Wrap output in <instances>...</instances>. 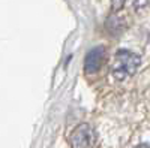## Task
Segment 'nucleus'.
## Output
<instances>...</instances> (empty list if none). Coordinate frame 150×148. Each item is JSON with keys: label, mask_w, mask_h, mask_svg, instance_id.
<instances>
[{"label": "nucleus", "mask_w": 150, "mask_h": 148, "mask_svg": "<svg viewBox=\"0 0 150 148\" xmlns=\"http://www.w3.org/2000/svg\"><path fill=\"white\" fill-rule=\"evenodd\" d=\"M141 58L138 54H135L128 49H120L114 57V63H112V75L116 79L122 81L128 78L137 72L140 67Z\"/></svg>", "instance_id": "1"}, {"label": "nucleus", "mask_w": 150, "mask_h": 148, "mask_svg": "<svg viewBox=\"0 0 150 148\" xmlns=\"http://www.w3.org/2000/svg\"><path fill=\"white\" fill-rule=\"evenodd\" d=\"M69 142L72 148H90L95 142V132L89 124H80L72 130Z\"/></svg>", "instance_id": "2"}, {"label": "nucleus", "mask_w": 150, "mask_h": 148, "mask_svg": "<svg viewBox=\"0 0 150 148\" xmlns=\"http://www.w3.org/2000/svg\"><path fill=\"white\" fill-rule=\"evenodd\" d=\"M104 55L105 51L102 46H96L93 48L92 51L87 54L86 61H84V70L86 73H96L102 66V61H104Z\"/></svg>", "instance_id": "3"}, {"label": "nucleus", "mask_w": 150, "mask_h": 148, "mask_svg": "<svg viewBox=\"0 0 150 148\" xmlns=\"http://www.w3.org/2000/svg\"><path fill=\"white\" fill-rule=\"evenodd\" d=\"M123 2H125V0H112V5H114V9H119V8H122Z\"/></svg>", "instance_id": "4"}, {"label": "nucleus", "mask_w": 150, "mask_h": 148, "mask_svg": "<svg viewBox=\"0 0 150 148\" xmlns=\"http://www.w3.org/2000/svg\"><path fill=\"white\" fill-rule=\"evenodd\" d=\"M137 148H150L149 145H140V147H137Z\"/></svg>", "instance_id": "5"}]
</instances>
